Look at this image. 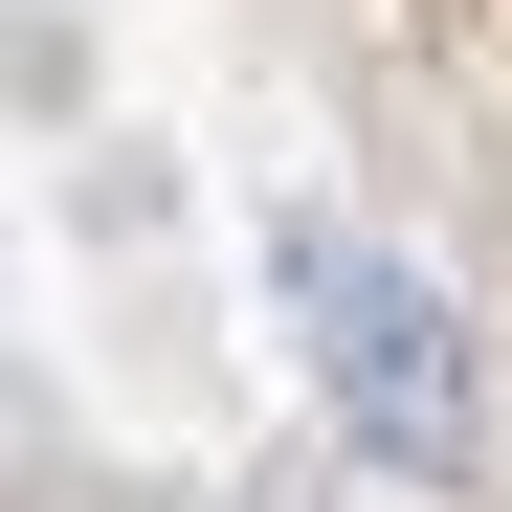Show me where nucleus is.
I'll list each match as a JSON object with an SVG mask.
<instances>
[{
	"label": "nucleus",
	"mask_w": 512,
	"mask_h": 512,
	"mask_svg": "<svg viewBox=\"0 0 512 512\" xmlns=\"http://www.w3.org/2000/svg\"><path fill=\"white\" fill-rule=\"evenodd\" d=\"M268 312H290L312 401L357 423L379 468H468V446H490V379H468V334H446V290H423L401 245H357V223H268Z\"/></svg>",
	"instance_id": "1"
}]
</instances>
